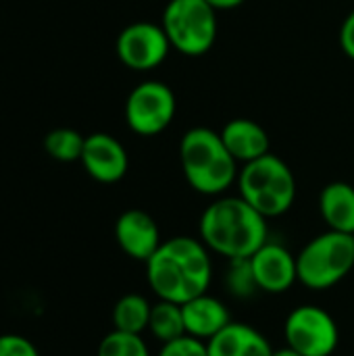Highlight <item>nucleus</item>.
I'll return each mask as SVG.
<instances>
[{
	"label": "nucleus",
	"mask_w": 354,
	"mask_h": 356,
	"mask_svg": "<svg viewBox=\"0 0 354 356\" xmlns=\"http://www.w3.org/2000/svg\"><path fill=\"white\" fill-rule=\"evenodd\" d=\"M144 265L148 288L159 300L184 305L200 294H207L211 288V250L200 238L175 236L163 240Z\"/></svg>",
	"instance_id": "nucleus-1"
},
{
	"label": "nucleus",
	"mask_w": 354,
	"mask_h": 356,
	"mask_svg": "<svg viewBox=\"0 0 354 356\" xmlns=\"http://www.w3.org/2000/svg\"><path fill=\"white\" fill-rule=\"evenodd\" d=\"M198 234L202 244L227 259H250L267 240V219L242 196H219L200 215Z\"/></svg>",
	"instance_id": "nucleus-2"
},
{
	"label": "nucleus",
	"mask_w": 354,
	"mask_h": 356,
	"mask_svg": "<svg viewBox=\"0 0 354 356\" xmlns=\"http://www.w3.org/2000/svg\"><path fill=\"white\" fill-rule=\"evenodd\" d=\"M179 161L186 181L204 196H221L238 181V161L227 152L221 134L211 127H192L179 142Z\"/></svg>",
	"instance_id": "nucleus-3"
},
{
	"label": "nucleus",
	"mask_w": 354,
	"mask_h": 356,
	"mask_svg": "<svg viewBox=\"0 0 354 356\" xmlns=\"http://www.w3.org/2000/svg\"><path fill=\"white\" fill-rule=\"evenodd\" d=\"M238 196H242L265 219L286 215L296 200V179L286 161L275 154H265L238 173Z\"/></svg>",
	"instance_id": "nucleus-4"
},
{
	"label": "nucleus",
	"mask_w": 354,
	"mask_h": 356,
	"mask_svg": "<svg viewBox=\"0 0 354 356\" xmlns=\"http://www.w3.org/2000/svg\"><path fill=\"white\" fill-rule=\"evenodd\" d=\"M298 282L309 290H330L354 269V236L328 229L296 254Z\"/></svg>",
	"instance_id": "nucleus-5"
},
{
	"label": "nucleus",
	"mask_w": 354,
	"mask_h": 356,
	"mask_svg": "<svg viewBox=\"0 0 354 356\" xmlns=\"http://www.w3.org/2000/svg\"><path fill=\"white\" fill-rule=\"evenodd\" d=\"M161 25L171 48L186 56L207 54L219 33L217 10L207 0H169Z\"/></svg>",
	"instance_id": "nucleus-6"
},
{
	"label": "nucleus",
	"mask_w": 354,
	"mask_h": 356,
	"mask_svg": "<svg viewBox=\"0 0 354 356\" xmlns=\"http://www.w3.org/2000/svg\"><path fill=\"white\" fill-rule=\"evenodd\" d=\"M288 348L303 356H332L340 344L336 319L317 305H300L290 311L284 323Z\"/></svg>",
	"instance_id": "nucleus-7"
},
{
	"label": "nucleus",
	"mask_w": 354,
	"mask_h": 356,
	"mask_svg": "<svg viewBox=\"0 0 354 356\" xmlns=\"http://www.w3.org/2000/svg\"><path fill=\"white\" fill-rule=\"evenodd\" d=\"M175 111L177 100L173 90L156 79L138 83L125 100L127 127L142 138L163 134L173 123Z\"/></svg>",
	"instance_id": "nucleus-8"
},
{
	"label": "nucleus",
	"mask_w": 354,
	"mask_h": 356,
	"mask_svg": "<svg viewBox=\"0 0 354 356\" xmlns=\"http://www.w3.org/2000/svg\"><path fill=\"white\" fill-rule=\"evenodd\" d=\"M171 50L163 25L138 21L121 29L117 38V56L131 71H152L161 67Z\"/></svg>",
	"instance_id": "nucleus-9"
},
{
	"label": "nucleus",
	"mask_w": 354,
	"mask_h": 356,
	"mask_svg": "<svg viewBox=\"0 0 354 356\" xmlns=\"http://www.w3.org/2000/svg\"><path fill=\"white\" fill-rule=\"evenodd\" d=\"M257 286L265 294H284L298 282L296 254L277 242H265L250 257Z\"/></svg>",
	"instance_id": "nucleus-10"
},
{
	"label": "nucleus",
	"mask_w": 354,
	"mask_h": 356,
	"mask_svg": "<svg viewBox=\"0 0 354 356\" xmlns=\"http://www.w3.org/2000/svg\"><path fill=\"white\" fill-rule=\"evenodd\" d=\"M79 161L86 173L100 184L121 181L129 167V156L123 144L104 131L86 136V144Z\"/></svg>",
	"instance_id": "nucleus-11"
},
{
	"label": "nucleus",
	"mask_w": 354,
	"mask_h": 356,
	"mask_svg": "<svg viewBox=\"0 0 354 356\" xmlns=\"http://www.w3.org/2000/svg\"><path fill=\"white\" fill-rule=\"evenodd\" d=\"M115 240L129 259L140 263H146L163 244L154 217L142 209H129L117 217Z\"/></svg>",
	"instance_id": "nucleus-12"
},
{
	"label": "nucleus",
	"mask_w": 354,
	"mask_h": 356,
	"mask_svg": "<svg viewBox=\"0 0 354 356\" xmlns=\"http://www.w3.org/2000/svg\"><path fill=\"white\" fill-rule=\"evenodd\" d=\"M182 311H184L186 334L202 342H209L234 321L225 302L219 300L217 296H211L209 292L184 302Z\"/></svg>",
	"instance_id": "nucleus-13"
},
{
	"label": "nucleus",
	"mask_w": 354,
	"mask_h": 356,
	"mask_svg": "<svg viewBox=\"0 0 354 356\" xmlns=\"http://www.w3.org/2000/svg\"><path fill=\"white\" fill-rule=\"evenodd\" d=\"M227 152L238 163H250L271 152V140L263 125L252 119L238 117L223 125L219 131Z\"/></svg>",
	"instance_id": "nucleus-14"
},
{
	"label": "nucleus",
	"mask_w": 354,
	"mask_h": 356,
	"mask_svg": "<svg viewBox=\"0 0 354 356\" xmlns=\"http://www.w3.org/2000/svg\"><path fill=\"white\" fill-rule=\"evenodd\" d=\"M209 356H273L269 340L248 323L232 321L207 342Z\"/></svg>",
	"instance_id": "nucleus-15"
},
{
	"label": "nucleus",
	"mask_w": 354,
	"mask_h": 356,
	"mask_svg": "<svg viewBox=\"0 0 354 356\" xmlns=\"http://www.w3.org/2000/svg\"><path fill=\"white\" fill-rule=\"evenodd\" d=\"M319 213L328 229L354 236V188L346 181H332L319 194Z\"/></svg>",
	"instance_id": "nucleus-16"
},
{
	"label": "nucleus",
	"mask_w": 354,
	"mask_h": 356,
	"mask_svg": "<svg viewBox=\"0 0 354 356\" xmlns=\"http://www.w3.org/2000/svg\"><path fill=\"white\" fill-rule=\"evenodd\" d=\"M152 305L142 294H125L113 307V330L142 334L148 330Z\"/></svg>",
	"instance_id": "nucleus-17"
},
{
	"label": "nucleus",
	"mask_w": 354,
	"mask_h": 356,
	"mask_svg": "<svg viewBox=\"0 0 354 356\" xmlns=\"http://www.w3.org/2000/svg\"><path fill=\"white\" fill-rule=\"evenodd\" d=\"M148 332L161 344L186 336V323H184L182 305L169 302V300H156L152 305V311H150Z\"/></svg>",
	"instance_id": "nucleus-18"
},
{
	"label": "nucleus",
	"mask_w": 354,
	"mask_h": 356,
	"mask_svg": "<svg viewBox=\"0 0 354 356\" xmlns=\"http://www.w3.org/2000/svg\"><path fill=\"white\" fill-rule=\"evenodd\" d=\"M86 138L71 127H56L46 134L44 138V150L48 156L61 163H73L81 159Z\"/></svg>",
	"instance_id": "nucleus-19"
},
{
	"label": "nucleus",
	"mask_w": 354,
	"mask_h": 356,
	"mask_svg": "<svg viewBox=\"0 0 354 356\" xmlns=\"http://www.w3.org/2000/svg\"><path fill=\"white\" fill-rule=\"evenodd\" d=\"M96 356H152L142 334H127L113 330L106 334L98 346Z\"/></svg>",
	"instance_id": "nucleus-20"
},
{
	"label": "nucleus",
	"mask_w": 354,
	"mask_h": 356,
	"mask_svg": "<svg viewBox=\"0 0 354 356\" xmlns=\"http://www.w3.org/2000/svg\"><path fill=\"white\" fill-rule=\"evenodd\" d=\"M227 269H225V288L232 296L236 298H252L259 290L255 273H252V265L250 259H234L227 261Z\"/></svg>",
	"instance_id": "nucleus-21"
},
{
	"label": "nucleus",
	"mask_w": 354,
	"mask_h": 356,
	"mask_svg": "<svg viewBox=\"0 0 354 356\" xmlns=\"http://www.w3.org/2000/svg\"><path fill=\"white\" fill-rule=\"evenodd\" d=\"M156 356H209V348L207 342L186 334L177 340L165 342Z\"/></svg>",
	"instance_id": "nucleus-22"
},
{
	"label": "nucleus",
	"mask_w": 354,
	"mask_h": 356,
	"mask_svg": "<svg viewBox=\"0 0 354 356\" xmlns=\"http://www.w3.org/2000/svg\"><path fill=\"white\" fill-rule=\"evenodd\" d=\"M0 356H40L31 340L19 334L0 336Z\"/></svg>",
	"instance_id": "nucleus-23"
},
{
	"label": "nucleus",
	"mask_w": 354,
	"mask_h": 356,
	"mask_svg": "<svg viewBox=\"0 0 354 356\" xmlns=\"http://www.w3.org/2000/svg\"><path fill=\"white\" fill-rule=\"evenodd\" d=\"M340 46H342L344 54L354 60V8L348 13V17L342 23V29H340Z\"/></svg>",
	"instance_id": "nucleus-24"
},
{
	"label": "nucleus",
	"mask_w": 354,
	"mask_h": 356,
	"mask_svg": "<svg viewBox=\"0 0 354 356\" xmlns=\"http://www.w3.org/2000/svg\"><path fill=\"white\" fill-rule=\"evenodd\" d=\"M215 10H232L238 8L240 4H244L246 0H207Z\"/></svg>",
	"instance_id": "nucleus-25"
},
{
	"label": "nucleus",
	"mask_w": 354,
	"mask_h": 356,
	"mask_svg": "<svg viewBox=\"0 0 354 356\" xmlns=\"http://www.w3.org/2000/svg\"><path fill=\"white\" fill-rule=\"evenodd\" d=\"M273 356H303V355H298V353H294L292 348H288V346H286V348H282V350H275Z\"/></svg>",
	"instance_id": "nucleus-26"
}]
</instances>
